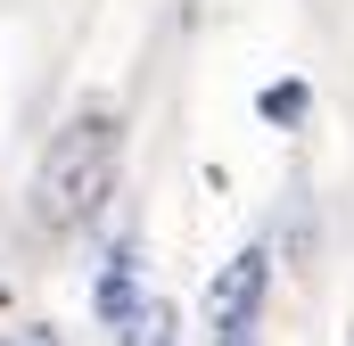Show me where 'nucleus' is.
Masks as SVG:
<instances>
[{
	"label": "nucleus",
	"instance_id": "1",
	"mask_svg": "<svg viewBox=\"0 0 354 346\" xmlns=\"http://www.w3.org/2000/svg\"><path fill=\"white\" fill-rule=\"evenodd\" d=\"M115 107H75L66 124H58V140H50V157L33 173V223L41 231H75L99 215V198L115 190Z\"/></svg>",
	"mask_w": 354,
	"mask_h": 346
},
{
	"label": "nucleus",
	"instance_id": "2",
	"mask_svg": "<svg viewBox=\"0 0 354 346\" xmlns=\"http://www.w3.org/2000/svg\"><path fill=\"white\" fill-rule=\"evenodd\" d=\"M264 289H272V248H239L231 264H214L206 280V338L214 346H248L256 338V313H264Z\"/></svg>",
	"mask_w": 354,
	"mask_h": 346
},
{
	"label": "nucleus",
	"instance_id": "3",
	"mask_svg": "<svg viewBox=\"0 0 354 346\" xmlns=\"http://www.w3.org/2000/svg\"><path fill=\"white\" fill-rule=\"evenodd\" d=\"M305 107H313V91L297 83V75H288V83H264V91H256V116H264V124H280V132H297V124H305Z\"/></svg>",
	"mask_w": 354,
	"mask_h": 346
},
{
	"label": "nucleus",
	"instance_id": "4",
	"mask_svg": "<svg viewBox=\"0 0 354 346\" xmlns=\"http://www.w3.org/2000/svg\"><path fill=\"white\" fill-rule=\"evenodd\" d=\"M124 346H174V305H157V297H149V305L132 313V330H124Z\"/></svg>",
	"mask_w": 354,
	"mask_h": 346
},
{
	"label": "nucleus",
	"instance_id": "5",
	"mask_svg": "<svg viewBox=\"0 0 354 346\" xmlns=\"http://www.w3.org/2000/svg\"><path fill=\"white\" fill-rule=\"evenodd\" d=\"M17 346H58V338H50V330H25V338H17Z\"/></svg>",
	"mask_w": 354,
	"mask_h": 346
},
{
	"label": "nucleus",
	"instance_id": "6",
	"mask_svg": "<svg viewBox=\"0 0 354 346\" xmlns=\"http://www.w3.org/2000/svg\"><path fill=\"white\" fill-rule=\"evenodd\" d=\"M248 346H256V338H248Z\"/></svg>",
	"mask_w": 354,
	"mask_h": 346
}]
</instances>
